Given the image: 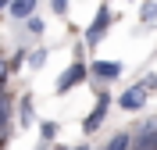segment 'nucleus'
Masks as SVG:
<instances>
[{"mask_svg":"<svg viewBox=\"0 0 157 150\" xmlns=\"http://www.w3.org/2000/svg\"><path fill=\"white\" fill-rule=\"evenodd\" d=\"M4 82H7V61L0 57V90H4Z\"/></svg>","mask_w":157,"mask_h":150,"instance_id":"nucleus-18","label":"nucleus"},{"mask_svg":"<svg viewBox=\"0 0 157 150\" xmlns=\"http://www.w3.org/2000/svg\"><path fill=\"white\" fill-rule=\"evenodd\" d=\"M25 29H29L32 36H39V32H43V18H36V14H32V18H25Z\"/></svg>","mask_w":157,"mask_h":150,"instance_id":"nucleus-13","label":"nucleus"},{"mask_svg":"<svg viewBox=\"0 0 157 150\" xmlns=\"http://www.w3.org/2000/svg\"><path fill=\"white\" fill-rule=\"evenodd\" d=\"M128 150H157V118H150L147 125L136 132V140H132Z\"/></svg>","mask_w":157,"mask_h":150,"instance_id":"nucleus-3","label":"nucleus"},{"mask_svg":"<svg viewBox=\"0 0 157 150\" xmlns=\"http://www.w3.org/2000/svg\"><path fill=\"white\" fill-rule=\"evenodd\" d=\"M107 29H111V7H107V4H100V7H97V18H93V25L86 29V47H97V43L107 36Z\"/></svg>","mask_w":157,"mask_h":150,"instance_id":"nucleus-1","label":"nucleus"},{"mask_svg":"<svg viewBox=\"0 0 157 150\" xmlns=\"http://www.w3.org/2000/svg\"><path fill=\"white\" fill-rule=\"evenodd\" d=\"M50 4H54V11H57V14H68V0H50Z\"/></svg>","mask_w":157,"mask_h":150,"instance_id":"nucleus-17","label":"nucleus"},{"mask_svg":"<svg viewBox=\"0 0 157 150\" xmlns=\"http://www.w3.org/2000/svg\"><path fill=\"white\" fill-rule=\"evenodd\" d=\"M143 104H147V90H143L139 82L118 97V107H121V111H143Z\"/></svg>","mask_w":157,"mask_h":150,"instance_id":"nucleus-5","label":"nucleus"},{"mask_svg":"<svg viewBox=\"0 0 157 150\" xmlns=\"http://www.w3.org/2000/svg\"><path fill=\"white\" fill-rule=\"evenodd\" d=\"M36 4H39V0H11L7 11H11L14 21H18V18H32V14H36Z\"/></svg>","mask_w":157,"mask_h":150,"instance_id":"nucleus-7","label":"nucleus"},{"mask_svg":"<svg viewBox=\"0 0 157 150\" xmlns=\"http://www.w3.org/2000/svg\"><path fill=\"white\" fill-rule=\"evenodd\" d=\"M18 107H21V114H18V125H21V129H29L32 121H36V118H32V97H21V104H18Z\"/></svg>","mask_w":157,"mask_h":150,"instance_id":"nucleus-9","label":"nucleus"},{"mask_svg":"<svg viewBox=\"0 0 157 150\" xmlns=\"http://www.w3.org/2000/svg\"><path fill=\"white\" fill-rule=\"evenodd\" d=\"M86 75H89V68L82 64V61H75L71 68H64V71H61V79H57V86H54V90L64 97V93H71V90H75L78 82H86Z\"/></svg>","mask_w":157,"mask_h":150,"instance_id":"nucleus-2","label":"nucleus"},{"mask_svg":"<svg viewBox=\"0 0 157 150\" xmlns=\"http://www.w3.org/2000/svg\"><path fill=\"white\" fill-rule=\"evenodd\" d=\"M43 61H47V50H32V54H29V64H32V68H43Z\"/></svg>","mask_w":157,"mask_h":150,"instance_id":"nucleus-14","label":"nucleus"},{"mask_svg":"<svg viewBox=\"0 0 157 150\" xmlns=\"http://www.w3.org/2000/svg\"><path fill=\"white\" fill-rule=\"evenodd\" d=\"M7 4H11V0H0V11H4V7H7Z\"/></svg>","mask_w":157,"mask_h":150,"instance_id":"nucleus-19","label":"nucleus"},{"mask_svg":"<svg viewBox=\"0 0 157 150\" xmlns=\"http://www.w3.org/2000/svg\"><path fill=\"white\" fill-rule=\"evenodd\" d=\"M39 132H43V140H54V136H57V125H54V121H43Z\"/></svg>","mask_w":157,"mask_h":150,"instance_id":"nucleus-15","label":"nucleus"},{"mask_svg":"<svg viewBox=\"0 0 157 150\" xmlns=\"http://www.w3.org/2000/svg\"><path fill=\"white\" fill-rule=\"evenodd\" d=\"M11 107H14L11 93H7V90H0V125H11Z\"/></svg>","mask_w":157,"mask_h":150,"instance_id":"nucleus-8","label":"nucleus"},{"mask_svg":"<svg viewBox=\"0 0 157 150\" xmlns=\"http://www.w3.org/2000/svg\"><path fill=\"white\" fill-rule=\"evenodd\" d=\"M132 147V136H128V132H118V136H111V143L104 150H128Z\"/></svg>","mask_w":157,"mask_h":150,"instance_id":"nucleus-10","label":"nucleus"},{"mask_svg":"<svg viewBox=\"0 0 157 150\" xmlns=\"http://www.w3.org/2000/svg\"><path fill=\"white\" fill-rule=\"evenodd\" d=\"M139 18L147 21V25H154V21H157V0H147V4L139 7Z\"/></svg>","mask_w":157,"mask_h":150,"instance_id":"nucleus-11","label":"nucleus"},{"mask_svg":"<svg viewBox=\"0 0 157 150\" xmlns=\"http://www.w3.org/2000/svg\"><path fill=\"white\" fill-rule=\"evenodd\" d=\"M25 61H29V57H25V50H18V54H14V57L7 61V71H18L21 64H25Z\"/></svg>","mask_w":157,"mask_h":150,"instance_id":"nucleus-12","label":"nucleus"},{"mask_svg":"<svg viewBox=\"0 0 157 150\" xmlns=\"http://www.w3.org/2000/svg\"><path fill=\"white\" fill-rule=\"evenodd\" d=\"M89 71H93L97 79H118V75H121V64H118V61H93Z\"/></svg>","mask_w":157,"mask_h":150,"instance_id":"nucleus-6","label":"nucleus"},{"mask_svg":"<svg viewBox=\"0 0 157 150\" xmlns=\"http://www.w3.org/2000/svg\"><path fill=\"white\" fill-rule=\"evenodd\" d=\"M139 86H143V90H157V75H143V79H139Z\"/></svg>","mask_w":157,"mask_h":150,"instance_id":"nucleus-16","label":"nucleus"},{"mask_svg":"<svg viewBox=\"0 0 157 150\" xmlns=\"http://www.w3.org/2000/svg\"><path fill=\"white\" fill-rule=\"evenodd\" d=\"M75 150H86V147H75Z\"/></svg>","mask_w":157,"mask_h":150,"instance_id":"nucleus-20","label":"nucleus"},{"mask_svg":"<svg viewBox=\"0 0 157 150\" xmlns=\"http://www.w3.org/2000/svg\"><path fill=\"white\" fill-rule=\"evenodd\" d=\"M107 107H111V97H107V93H100V97H97V107H93V114L82 121V132H97L100 125H104V118H107Z\"/></svg>","mask_w":157,"mask_h":150,"instance_id":"nucleus-4","label":"nucleus"}]
</instances>
